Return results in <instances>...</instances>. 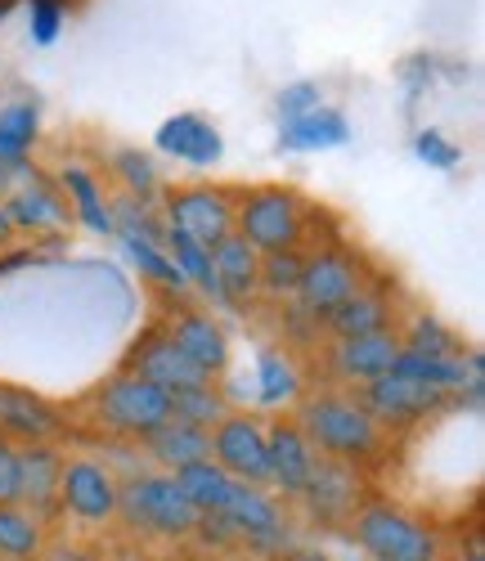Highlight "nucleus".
<instances>
[{
    "mask_svg": "<svg viewBox=\"0 0 485 561\" xmlns=\"http://www.w3.org/2000/svg\"><path fill=\"white\" fill-rule=\"evenodd\" d=\"M297 427L306 432V440L315 449H324V458H369L377 449V423L369 417V409L360 400L347 396H315L302 404Z\"/></svg>",
    "mask_w": 485,
    "mask_h": 561,
    "instance_id": "1",
    "label": "nucleus"
},
{
    "mask_svg": "<svg viewBox=\"0 0 485 561\" xmlns=\"http://www.w3.org/2000/svg\"><path fill=\"white\" fill-rule=\"evenodd\" d=\"M306 229V207L293 190L283 184H261L234 207V233L248 239L257 252H279V248H297Z\"/></svg>",
    "mask_w": 485,
    "mask_h": 561,
    "instance_id": "2",
    "label": "nucleus"
},
{
    "mask_svg": "<svg viewBox=\"0 0 485 561\" xmlns=\"http://www.w3.org/2000/svg\"><path fill=\"white\" fill-rule=\"evenodd\" d=\"M90 404H94V417H100L109 432L139 436V440L149 432H158L162 423H171V396L154 382L135 378V373H117L113 382H104L90 396Z\"/></svg>",
    "mask_w": 485,
    "mask_h": 561,
    "instance_id": "3",
    "label": "nucleus"
},
{
    "mask_svg": "<svg viewBox=\"0 0 485 561\" xmlns=\"http://www.w3.org/2000/svg\"><path fill=\"white\" fill-rule=\"evenodd\" d=\"M356 539L373 561H436L441 557V543H436V535L422 522L405 517L401 507H386V503L360 512Z\"/></svg>",
    "mask_w": 485,
    "mask_h": 561,
    "instance_id": "4",
    "label": "nucleus"
},
{
    "mask_svg": "<svg viewBox=\"0 0 485 561\" xmlns=\"http://www.w3.org/2000/svg\"><path fill=\"white\" fill-rule=\"evenodd\" d=\"M117 512H126V522L154 535H193L199 526V512L189 507V499L176 490L171 477H135L117 490Z\"/></svg>",
    "mask_w": 485,
    "mask_h": 561,
    "instance_id": "5",
    "label": "nucleus"
},
{
    "mask_svg": "<svg viewBox=\"0 0 485 561\" xmlns=\"http://www.w3.org/2000/svg\"><path fill=\"white\" fill-rule=\"evenodd\" d=\"M167 229L184 233V239L203 243L207 252L229 239L234 233V203L225 190H212V184H184V190H171L167 194V211H162Z\"/></svg>",
    "mask_w": 485,
    "mask_h": 561,
    "instance_id": "6",
    "label": "nucleus"
},
{
    "mask_svg": "<svg viewBox=\"0 0 485 561\" xmlns=\"http://www.w3.org/2000/svg\"><path fill=\"white\" fill-rule=\"evenodd\" d=\"M450 400H454L450 391L401 378V373H382V378L364 382V396H360V404L369 409L373 423H386V427L392 423L405 427V423H418V417H431V413H441Z\"/></svg>",
    "mask_w": 485,
    "mask_h": 561,
    "instance_id": "7",
    "label": "nucleus"
},
{
    "mask_svg": "<svg viewBox=\"0 0 485 561\" xmlns=\"http://www.w3.org/2000/svg\"><path fill=\"white\" fill-rule=\"evenodd\" d=\"M212 462L225 467L234 481L261 485L270 481V454H266V427L252 413H225L212 427Z\"/></svg>",
    "mask_w": 485,
    "mask_h": 561,
    "instance_id": "8",
    "label": "nucleus"
},
{
    "mask_svg": "<svg viewBox=\"0 0 485 561\" xmlns=\"http://www.w3.org/2000/svg\"><path fill=\"white\" fill-rule=\"evenodd\" d=\"M117 481L104 462L72 458L59 472V507L77 522H109L117 512Z\"/></svg>",
    "mask_w": 485,
    "mask_h": 561,
    "instance_id": "9",
    "label": "nucleus"
},
{
    "mask_svg": "<svg viewBox=\"0 0 485 561\" xmlns=\"http://www.w3.org/2000/svg\"><path fill=\"white\" fill-rule=\"evenodd\" d=\"M0 207H5L14 229H32V233H59L72 220L64 194L55 190V184H45L32 167L14 175V184L0 194Z\"/></svg>",
    "mask_w": 485,
    "mask_h": 561,
    "instance_id": "10",
    "label": "nucleus"
},
{
    "mask_svg": "<svg viewBox=\"0 0 485 561\" xmlns=\"http://www.w3.org/2000/svg\"><path fill=\"white\" fill-rule=\"evenodd\" d=\"M356 288H360V265H356L347 252L328 248V252L306 256V265H302V284H297V301H302L306 314L324 319L337 301H347Z\"/></svg>",
    "mask_w": 485,
    "mask_h": 561,
    "instance_id": "11",
    "label": "nucleus"
},
{
    "mask_svg": "<svg viewBox=\"0 0 485 561\" xmlns=\"http://www.w3.org/2000/svg\"><path fill=\"white\" fill-rule=\"evenodd\" d=\"M126 373H135V378L162 387L167 396H171V391H184V387L212 382L203 368H193V364L180 355V346L167 337V329H162V333H144V337L135 342V351L126 355Z\"/></svg>",
    "mask_w": 485,
    "mask_h": 561,
    "instance_id": "12",
    "label": "nucleus"
},
{
    "mask_svg": "<svg viewBox=\"0 0 485 561\" xmlns=\"http://www.w3.org/2000/svg\"><path fill=\"white\" fill-rule=\"evenodd\" d=\"M225 517H229L234 535L248 539L252 548H283L287 543V522H283L279 503L266 490L248 485V481H234V494L225 503Z\"/></svg>",
    "mask_w": 485,
    "mask_h": 561,
    "instance_id": "13",
    "label": "nucleus"
},
{
    "mask_svg": "<svg viewBox=\"0 0 485 561\" xmlns=\"http://www.w3.org/2000/svg\"><path fill=\"white\" fill-rule=\"evenodd\" d=\"M167 337L180 346V355L193 364V368H203L207 378H216V373H225L229 364V342L221 333V323L203 310H184L167 323Z\"/></svg>",
    "mask_w": 485,
    "mask_h": 561,
    "instance_id": "14",
    "label": "nucleus"
},
{
    "mask_svg": "<svg viewBox=\"0 0 485 561\" xmlns=\"http://www.w3.org/2000/svg\"><path fill=\"white\" fill-rule=\"evenodd\" d=\"M396 355H401V337L392 329L360 333V337H337L332 368H337V378H347V382H373V378H382V373H392Z\"/></svg>",
    "mask_w": 485,
    "mask_h": 561,
    "instance_id": "15",
    "label": "nucleus"
},
{
    "mask_svg": "<svg viewBox=\"0 0 485 561\" xmlns=\"http://www.w3.org/2000/svg\"><path fill=\"white\" fill-rule=\"evenodd\" d=\"M158 149L167 153V158H180V162H189V167H216L221 162V153H225V145H221V130L207 122V117H199V113H176V117H167L162 126H158Z\"/></svg>",
    "mask_w": 485,
    "mask_h": 561,
    "instance_id": "16",
    "label": "nucleus"
},
{
    "mask_svg": "<svg viewBox=\"0 0 485 561\" xmlns=\"http://www.w3.org/2000/svg\"><path fill=\"white\" fill-rule=\"evenodd\" d=\"M266 454H270V481L283 494H302L315 467V445L297 423H274L266 432Z\"/></svg>",
    "mask_w": 485,
    "mask_h": 561,
    "instance_id": "17",
    "label": "nucleus"
},
{
    "mask_svg": "<svg viewBox=\"0 0 485 561\" xmlns=\"http://www.w3.org/2000/svg\"><path fill=\"white\" fill-rule=\"evenodd\" d=\"M356 494H360V481L351 472V462H342V458H315L302 499L311 503V512L319 522H342L347 512L356 507Z\"/></svg>",
    "mask_w": 485,
    "mask_h": 561,
    "instance_id": "18",
    "label": "nucleus"
},
{
    "mask_svg": "<svg viewBox=\"0 0 485 561\" xmlns=\"http://www.w3.org/2000/svg\"><path fill=\"white\" fill-rule=\"evenodd\" d=\"M59 472L64 458L45 440H27L19 449V503H32V517L59 507Z\"/></svg>",
    "mask_w": 485,
    "mask_h": 561,
    "instance_id": "19",
    "label": "nucleus"
},
{
    "mask_svg": "<svg viewBox=\"0 0 485 561\" xmlns=\"http://www.w3.org/2000/svg\"><path fill=\"white\" fill-rule=\"evenodd\" d=\"M212 270H216V284L225 293V306L248 301L261 293V252L248 239H238V233H229V239H221L212 248Z\"/></svg>",
    "mask_w": 485,
    "mask_h": 561,
    "instance_id": "20",
    "label": "nucleus"
},
{
    "mask_svg": "<svg viewBox=\"0 0 485 561\" xmlns=\"http://www.w3.org/2000/svg\"><path fill=\"white\" fill-rule=\"evenodd\" d=\"M351 139V122L337 108H311L302 117H287L279 130V149L287 153H315V149H337Z\"/></svg>",
    "mask_w": 485,
    "mask_h": 561,
    "instance_id": "21",
    "label": "nucleus"
},
{
    "mask_svg": "<svg viewBox=\"0 0 485 561\" xmlns=\"http://www.w3.org/2000/svg\"><path fill=\"white\" fill-rule=\"evenodd\" d=\"M0 432L23 440H50L59 432V413L32 391L0 387Z\"/></svg>",
    "mask_w": 485,
    "mask_h": 561,
    "instance_id": "22",
    "label": "nucleus"
},
{
    "mask_svg": "<svg viewBox=\"0 0 485 561\" xmlns=\"http://www.w3.org/2000/svg\"><path fill=\"white\" fill-rule=\"evenodd\" d=\"M59 190L68 211L90 229V233H113V207L104 203V190L86 167H64L59 171Z\"/></svg>",
    "mask_w": 485,
    "mask_h": 561,
    "instance_id": "23",
    "label": "nucleus"
},
{
    "mask_svg": "<svg viewBox=\"0 0 485 561\" xmlns=\"http://www.w3.org/2000/svg\"><path fill=\"white\" fill-rule=\"evenodd\" d=\"M144 445H149V454L162 462V467H171V472H180V467H189V462H203V458H212V432H203V427H189V423H162L158 432H149L144 436Z\"/></svg>",
    "mask_w": 485,
    "mask_h": 561,
    "instance_id": "24",
    "label": "nucleus"
},
{
    "mask_svg": "<svg viewBox=\"0 0 485 561\" xmlns=\"http://www.w3.org/2000/svg\"><path fill=\"white\" fill-rule=\"evenodd\" d=\"M171 481H176V490L189 499L193 512H225V503H229V494H234V477L225 472V467H216L212 458L180 467V472H171Z\"/></svg>",
    "mask_w": 485,
    "mask_h": 561,
    "instance_id": "25",
    "label": "nucleus"
},
{
    "mask_svg": "<svg viewBox=\"0 0 485 561\" xmlns=\"http://www.w3.org/2000/svg\"><path fill=\"white\" fill-rule=\"evenodd\" d=\"M386 319H392V306H386V297L364 293V288H356L347 301H337V306L324 314V323H328V333H332V337L382 333V329H386Z\"/></svg>",
    "mask_w": 485,
    "mask_h": 561,
    "instance_id": "26",
    "label": "nucleus"
},
{
    "mask_svg": "<svg viewBox=\"0 0 485 561\" xmlns=\"http://www.w3.org/2000/svg\"><path fill=\"white\" fill-rule=\"evenodd\" d=\"M36 130H41V108L32 100H14V104H0V162H27L32 145H36Z\"/></svg>",
    "mask_w": 485,
    "mask_h": 561,
    "instance_id": "27",
    "label": "nucleus"
},
{
    "mask_svg": "<svg viewBox=\"0 0 485 561\" xmlns=\"http://www.w3.org/2000/svg\"><path fill=\"white\" fill-rule=\"evenodd\" d=\"M225 413H229V400H225V391H221L216 382L171 391V417H176V423H189V427L212 432Z\"/></svg>",
    "mask_w": 485,
    "mask_h": 561,
    "instance_id": "28",
    "label": "nucleus"
},
{
    "mask_svg": "<svg viewBox=\"0 0 485 561\" xmlns=\"http://www.w3.org/2000/svg\"><path fill=\"white\" fill-rule=\"evenodd\" d=\"M41 552V522L19 503L0 507V557L10 561H32Z\"/></svg>",
    "mask_w": 485,
    "mask_h": 561,
    "instance_id": "29",
    "label": "nucleus"
},
{
    "mask_svg": "<svg viewBox=\"0 0 485 561\" xmlns=\"http://www.w3.org/2000/svg\"><path fill=\"white\" fill-rule=\"evenodd\" d=\"M297 368H293V359L287 355H279V351H257V400L261 404H283V400H293L297 396Z\"/></svg>",
    "mask_w": 485,
    "mask_h": 561,
    "instance_id": "30",
    "label": "nucleus"
},
{
    "mask_svg": "<svg viewBox=\"0 0 485 561\" xmlns=\"http://www.w3.org/2000/svg\"><path fill=\"white\" fill-rule=\"evenodd\" d=\"M302 265H306V256L297 248L261 252V293H270V297H297Z\"/></svg>",
    "mask_w": 485,
    "mask_h": 561,
    "instance_id": "31",
    "label": "nucleus"
},
{
    "mask_svg": "<svg viewBox=\"0 0 485 561\" xmlns=\"http://www.w3.org/2000/svg\"><path fill=\"white\" fill-rule=\"evenodd\" d=\"M401 346L405 351H418V355H463V342L436 314H414L405 337H401Z\"/></svg>",
    "mask_w": 485,
    "mask_h": 561,
    "instance_id": "32",
    "label": "nucleus"
},
{
    "mask_svg": "<svg viewBox=\"0 0 485 561\" xmlns=\"http://www.w3.org/2000/svg\"><path fill=\"white\" fill-rule=\"evenodd\" d=\"M122 248H126V256L135 261V270H139L144 278H154L158 288H171V293L189 288V284H184V274L176 270V261L167 256V248H158V243H139V239H122Z\"/></svg>",
    "mask_w": 485,
    "mask_h": 561,
    "instance_id": "33",
    "label": "nucleus"
},
{
    "mask_svg": "<svg viewBox=\"0 0 485 561\" xmlns=\"http://www.w3.org/2000/svg\"><path fill=\"white\" fill-rule=\"evenodd\" d=\"M113 171H117V180L126 184V198L149 203V198L158 194V167H154L149 153H139V149H117V153H113Z\"/></svg>",
    "mask_w": 485,
    "mask_h": 561,
    "instance_id": "34",
    "label": "nucleus"
},
{
    "mask_svg": "<svg viewBox=\"0 0 485 561\" xmlns=\"http://www.w3.org/2000/svg\"><path fill=\"white\" fill-rule=\"evenodd\" d=\"M27 5H32V23H27L32 41H36V45H55L59 32H64L68 5H64V0H27Z\"/></svg>",
    "mask_w": 485,
    "mask_h": 561,
    "instance_id": "35",
    "label": "nucleus"
},
{
    "mask_svg": "<svg viewBox=\"0 0 485 561\" xmlns=\"http://www.w3.org/2000/svg\"><path fill=\"white\" fill-rule=\"evenodd\" d=\"M414 153H418L427 167H436V171H454V167H459V145H450L441 130H418Z\"/></svg>",
    "mask_w": 485,
    "mask_h": 561,
    "instance_id": "36",
    "label": "nucleus"
},
{
    "mask_svg": "<svg viewBox=\"0 0 485 561\" xmlns=\"http://www.w3.org/2000/svg\"><path fill=\"white\" fill-rule=\"evenodd\" d=\"M319 95H324V90H319L315 81H293L287 90H279V113H283V122H287V117H302V113H311V108H319Z\"/></svg>",
    "mask_w": 485,
    "mask_h": 561,
    "instance_id": "37",
    "label": "nucleus"
},
{
    "mask_svg": "<svg viewBox=\"0 0 485 561\" xmlns=\"http://www.w3.org/2000/svg\"><path fill=\"white\" fill-rule=\"evenodd\" d=\"M19 503V449L0 436V507Z\"/></svg>",
    "mask_w": 485,
    "mask_h": 561,
    "instance_id": "38",
    "label": "nucleus"
},
{
    "mask_svg": "<svg viewBox=\"0 0 485 561\" xmlns=\"http://www.w3.org/2000/svg\"><path fill=\"white\" fill-rule=\"evenodd\" d=\"M27 167H32V162H19V167H10V162H0V194H5V190H10V184H14V175H19V171H27Z\"/></svg>",
    "mask_w": 485,
    "mask_h": 561,
    "instance_id": "39",
    "label": "nucleus"
},
{
    "mask_svg": "<svg viewBox=\"0 0 485 561\" xmlns=\"http://www.w3.org/2000/svg\"><path fill=\"white\" fill-rule=\"evenodd\" d=\"M14 233H19V229L10 225V216H5V207H0V248H10V243H14Z\"/></svg>",
    "mask_w": 485,
    "mask_h": 561,
    "instance_id": "40",
    "label": "nucleus"
},
{
    "mask_svg": "<svg viewBox=\"0 0 485 561\" xmlns=\"http://www.w3.org/2000/svg\"><path fill=\"white\" fill-rule=\"evenodd\" d=\"M283 561H328V557L324 552H287Z\"/></svg>",
    "mask_w": 485,
    "mask_h": 561,
    "instance_id": "41",
    "label": "nucleus"
},
{
    "mask_svg": "<svg viewBox=\"0 0 485 561\" xmlns=\"http://www.w3.org/2000/svg\"><path fill=\"white\" fill-rule=\"evenodd\" d=\"M14 5H19V0H0V19H5V14L14 10Z\"/></svg>",
    "mask_w": 485,
    "mask_h": 561,
    "instance_id": "42",
    "label": "nucleus"
},
{
    "mask_svg": "<svg viewBox=\"0 0 485 561\" xmlns=\"http://www.w3.org/2000/svg\"><path fill=\"white\" fill-rule=\"evenodd\" d=\"M463 561H485V552H467V557H463Z\"/></svg>",
    "mask_w": 485,
    "mask_h": 561,
    "instance_id": "43",
    "label": "nucleus"
}]
</instances>
